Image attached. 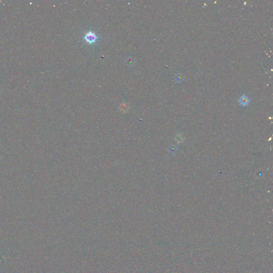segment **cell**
<instances>
[{
  "instance_id": "1",
  "label": "cell",
  "mask_w": 273,
  "mask_h": 273,
  "mask_svg": "<svg viewBox=\"0 0 273 273\" xmlns=\"http://www.w3.org/2000/svg\"><path fill=\"white\" fill-rule=\"evenodd\" d=\"M83 39L86 42H87L90 44H92L93 43H95L96 41H97L98 36L96 35V34L94 33V32L90 31L86 33L84 35Z\"/></svg>"
},
{
  "instance_id": "2",
  "label": "cell",
  "mask_w": 273,
  "mask_h": 273,
  "mask_svg": "<svg viewBox=\"0 0 273 273\" xmlns=\"http://www.w3.org/2000/svg\"><path fill=\"white\" fill-rule=\"evenodd\" d=\"M239 102L241 105L244 106H246L248 105L249 102V98L247 96L243 95L240 98Z\"/></svg>"
},
{
  "instance_id": "3",
  "label": "cell",
  "mask_w": 273,
  "mask_h": 273,
  "mask_svg": "<svg viewBox=\"0 0 273 273\" xmlns=\"http://www.w3.org/2000/svg\"><path fill=\"white\" fill-rule=\"evenodd\" d=\"M183 136L182 135H178L175 137V140L178 144H181L183 141Z\"/></svg>"
},
{
  "instance_id": "4",
  "label": "cell",
  "mask_w": 273,
  "mask_h": 273,
  "mask_svg": "<svg viewBox=\"0 0 273 273\" xmlns=\"http://www.w3.org/2000/svg\"><path fill=\"white\" fill-rule=\"evenodd\" d=\"M175 78L177 82H182V80L183 79V76L182 75V74H178L175 77Z\"/></svg>"
}]
</instances>
